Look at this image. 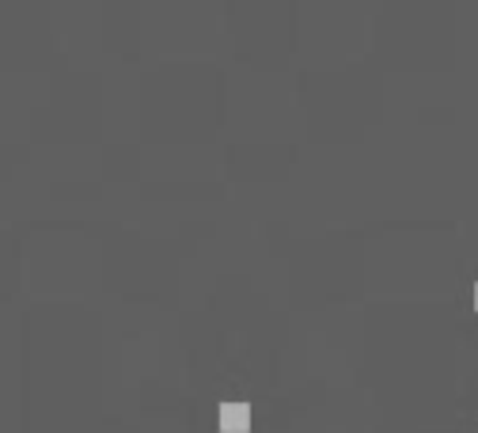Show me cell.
I'll return each instance as SVG.
<instances>
[{
    "label": "cell",
    "instance_id": "1",
    "mask_svg": "<svg viewBox=\"0 0 478 433\" xmlns=\"http://www.w3.org/2000/svg\"><path fill=\"white\" fill-rule=\"evenodd\" d=\"M220 429L224 433L251 429V407H243V403H224V407H220Z\"/></svg>",
    "mask_w": 478,
    "mask_h": 433
},
{
    "label": "cell",
    "instance_id": "2",
    "mask_svg": "<svg viewBox=\"0 0 478 433\" xmlns=\"http://www.w3.org/2000/svg\"><path fill=\"white\" fill-rule=\"evenodd\" d=\"M474 309H478V285H474Z\"/></svg>",
    "mask_w": 478,
    "mask_h": 433
}]
</instances>
